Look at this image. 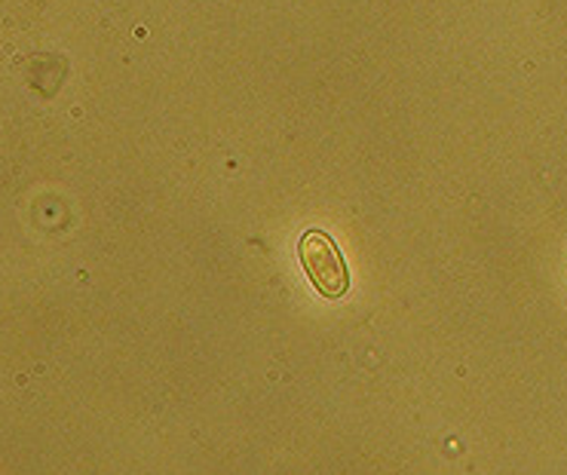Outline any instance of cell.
I'll return each mask as SVG.
<instances>
[{"mask_svg": "<svg viewBox=\"0 0 567 475\" xmlns=\"http://www.w3.org/2000/svg\"><path fill=\"white\" fill-rule=\"evenodd\" d=\"M301 265L322 298H343L350 291V273L334 239L322 230H307L301 237Z\"/></svg>", "mask_w": 567, "mask_h": 475, "instance_id": "6da1fadb", "label": "cell"}]
</instances>
